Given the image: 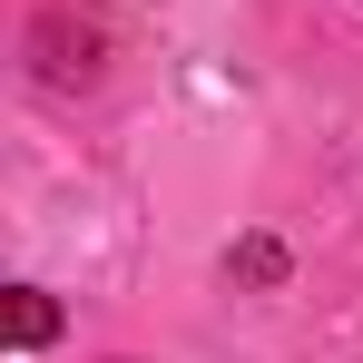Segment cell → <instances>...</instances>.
I'll use <instances>...</instances> for the list:
<instances>
[{
	"label": "cell",
	"instance_id": "6da1fadb",
	"mask_svg": "<svg viewBox=\"0 0 363 363\" xmlns=\"http://www.w3.org/2000/svg\"><path fill=\"white\" fill-rule=\"evenodd\" d=\"M30 50H40V79H50V89H89V79H99V30H89V20L69 30V10H40Z\"/></svg>",
	"mask_w": 363,
	"mask_h": 363
},
{
	"label": "cell",
	"instance_id": "7a4b0ae2",
	"mask_svg": "<svg viewBox=\"0 0 363 363\" xmlns=\"http://www.w3.org/2000/svg\"><path fill=\"white\" fill-rule=\"evenodd\" d=\"M50 334H60V304L40 295V285H10V344H20V354H40Z\"/></svg>",
	"mask_w": 363,
	"mask_h": 363
},
{
	"label": "cell",
	"instance_id": "3957f363",
	"mask_svg": "<svg viewBox=\"0 0 363 363\" xmlns=\"http://www.w3.org/2000/svg\"><path fill=\"white\" fill-rule=\"evenodd\" d=\"M236 265L255 275V285H275V275H285V245H275V236H245V245H236Z\"/></svg>",
	"mask_w": 363,
	"mask_h": 363
}]
</instances>
